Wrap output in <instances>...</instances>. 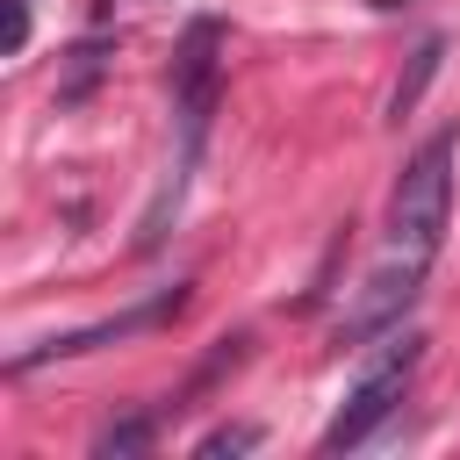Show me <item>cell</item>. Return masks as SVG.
Here are the masks:
<instances>
[{
  "mask_svg": "<svg viewBox=\"0 0 460 460\" xmlns=\"http://www.w3.org/2000/svg\"><path fill=\"white\" fill-rule=\"evenodd\" d=\"M172 309H180V295H158V302H137V309L108 316V323L65 331V338H50V345H36V352H14V374L43 367V359H72V352H93V345H115V338H137V331H151V323H158V316H172Z\"/></svg>",
  "mask_w": 460,
  "mask_h": 460,
  "instance_id": "277c9868",
  "label": "cell"
},
{
  "mask_svg": "<svg viewBox=\"0 0 460 460\" xmlns=\"http://www.w3.org/2000/svg\"><path fill=\"white\" fill-rule=\"evenodd\" d=\"M453 151H460L453 129L424 137L417 158L395 172V194H388V252L424 266V273H431V259L446 244V216H453Z\"/></svg>",
  "mask_w": 460,
  "mask_h": 460,
  "instance_id": "6da1fadb",
  "label": "cell"
},
{
  "mask_svg": "<svg viewBox=\"0 0 460 460\" xmlns=\"http://www.w3.org/2000/svg\"><path fill=\"white\" fill-rule=\"evenodd\" d=\"M137 446H151V417H129V424H108L101 438H93V453L108 460V453H137Z\"/></svg>",
  "mask_w": 460,
  "mask_h": 460,
  "instance_id": "8992f818",
  "label": "cell"
},
{
  "mask_svg": "<svg viewBox=\"0 0 460 460\" xmlns=\"http://www.w3.org/2000/svg\"><path fill=\"white\" fill-rule=\"evenodd\" d=\"M438 58H446V43H438V36H431V43H424V50H417V65H410V79H402V86H395V101H388V115H410V108H417V93H424V86H431V72H438Z\"/></svg>",
  "mask_w": 460,
  "mask_h": 460,
  "instance_id": "5b68a950",
  "label": "cell"
},
{
  "mask_svg": "<svg viewBox=\"0 0 460 460\" xmlns=\"http://www.w3.org/2000/svg\"><path fill=\"white\" fill-rule=\"evenodd\" d=\"M417 352H424V338L417 331H395L367 367H359V381L345 388V402H338V417L323 424V453H345V446H359V438H374V424L402 402V388H410V374H417Z\"/></svg>",
  "mask_w": 460,
  "mask_h": 460,
  "instance_id": "7a4b0ae2",
  "label": "cell"
},
{
  "mask_svg": "<svg viewBox=\"0 0 460 460\" xmlns=\"http://www.w3.org/2000/svg\"><path fill=\"white\" fill-rule=\"evenodd\" d=\"M417 288H424V266H410V259H395V252H381V266L359 280V302L345 309V323H338V338H367V331H388L410 302H417Z\"/></svg>",
  "mask_w": 460,
  "mask_h": 460,
  "instance_id": "3957f363",
  "label": "cell"
},
{
  "mask_svg": "<svg viewBox=\"0 0 460 460\" xmlns=\"http://www.w3.org/2000/svg\"><path fill=\"white\" fill-rule=\"evenodd\" d=\"M7 58H22L29 50V0H7V43H0Z\"/></svg>",
  "mask_w": 460,
  "mask_h": 460,
  "instance_id": "ba28073f",
  "label": "cell"
},
{
  "mask_svg": "<svg viewBox=\"0 0 460 460\" xmlns=\"http://www.w3.org/2000/svg\"><path fill=\"white\" fill-rule=\"evenodd\" d=\"M252 446H259V431H252V424H223V431L194 438V453H201V460H223V453H252Z\"/></svg>",
  "mask_w": 460,
  "mask_h": 460,
  "instance_id": "52a82bcc",
  "label": "cell"
}]
</instances>
